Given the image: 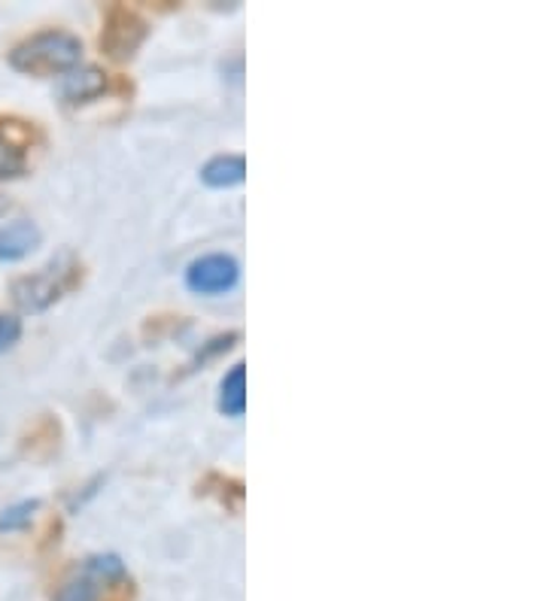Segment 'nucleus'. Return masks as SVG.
<instances>
[{
  "instance_id": "obj_3",
  "label": "nucleus",
  "mask_w": 547,
  "mask_h": 601,
  "mask_svg": "<svg viewBox=\"0 0 547 601\" xmlns=\"http://www.w3.org/2000/svg\"><path fill=\"white\" fill-rule=\"evenodd\" d=\"M74 270V267H70ZM61 265H49L43 274H37V277H22L12 283V298L16 304L22 307L25 313H40L46 311L52 300L61 298V292L68 289L70 279Z\"/></svg>"
},
{
  "instance_id": "obj_2",
  "label": "nucleus",
  "mask_w": 547,
  "mask_h": 601,
  "mask_svg": "<svg viewBox=\"0 0 547 601\" xmlns=\"http://www.w3.org/2000/svg\"><path fill=\"white\" fill-rule=\"evenodd\" d=\"M82 43L68 31H43L28 37L10 52V65L31 77H56L79 65Z\"/></svg>"
},
{
  "instance_id": "obj_8",
  "label": "nucleus",
  "mask_w": 547,
  "mask_h": 601,
  "mask_svg": "<svg viewBox=\"0 0 547 601\" xmlns=\"http://www.w3.org/2000/svg\"><path fill=\"white\" fill-rule=\"evenodd\" d=\"M246 177V161L241 156H219L207 161L202 170V179L213 189H228V186H237L244 183Z\"/></svg>"
},
{
  "instance_id": "obj_5",
  "label": "nucleus",
  "mask_w": 547,
  "mask_h": 601,
  "mask_svg": "<svg viewBox=\"0 0 547 601\" xmlns=\"http://www.w3.org/2000/svg\"><path fill=\"white\" fill-rule=\"evenodd\" d=\"M35 131L25 122H0V179H16L28 170Z\"/></svg>"
},
{
  "instance_id": "obj_12",
  "label": "nucleus",
  "mask_w": 547,
  "mask_h": 601,
  "mask_svg": "<svg viewBox=\"0 0 547 601\" xmlns=\"http://www.w3.org/2000/svg\"><path fill=\"white\" fill-rule=\"evenodd\" d=\"M19 337H22V323L7 316V313H0V353H7Z\"/></svg>"
},
{
  "instance_id": "obj_1",
  "label": "nucleus",
  "mask_w": 547,
  "mask_h": 601,
  "mask_svg": "<svg viewBox=\"0 0 547 601\" xmlns=\"http://www.w3.org/2000/svg\"><path fill=\"white\" fill-rule=\"evenodd\" d=\"M56 601H131V580L116 556H91L61 583Z\"/></svg>"
},
{
  "instance_id": "obj_4",
  "label": "nucleus",
  "mask_w": 547,
  "mask_h": 601,
  "mask_svg": "<svg viewBox=\"0 0 547 601\" xmlns=\"http://www.w3.org/2000/svg\"><path fill=\"white\" fill-rule=\"evenodd\" d=\"M237 274H241V267H237L235 258L204 256L189 267L186 283H189L192 292H202V295H219V292H228L232 286H235Z\"/></svg>"
},
{
  "instance_id": "obj_9",
  "label": "nucleus",
  "mask_w": 547,
  "mask_h": 601,
  "mask_svg": "<svg viewBox=\"0 0 547 601\" xmlns=\"http://www.w3.org/2000/svg\"><path fill=\"white\" fill-rule=\"evenodd\" d=\"M104 89H107V82H104L101 70L86 67V70H77V73H70V77L65 79L61 95H65L68 104H89V100L98 98Z\"/></svg>"
},
{
  "instance_id": "obj_7",
  "label": "nucleus",
  "mask_w": 547,
  "mask_h": 601,
  "mask_svg": "<svg viewBox=\"0 0 547 601\" xmlns=\"http://www.w3.org/2000/svg\"><path fill=\"white\" fill-rule=\"evenodd\" d=\"M40 246V228L28 219L0 228V262H19Z\"/></svg>"
},
{
  "instance_id": "obj_6",
  "label": "nucleus",
  "mask_w": 547,
  "mask_h": 601,
  "mask_svg": "<svg viewBox=\"0 0 547 601\" xmlns=\"http://www.w3.org/2000/svg\"><path fill=\"white\" fill-rule=\"evenodd\" d=\"M146 37V24L144 19H137L135 12L128 10H116L110 12V19H107V28H104L101 46L110 52L113 58H131L137 52V46L144 43Z\"/></svg>"
},
{
  "instance_id": "obj_11",
  "label": "nucleus",
  "mask_w": 547,
  "mask_h": 601,
  "mask_svg": "<svg viewBox=\"0 0 547 601\" xmlns=\"http://www.w3.org/2000/svg\"><path fill=\"white\" fill-rule=\"evenodd\" d=\"M37 508H40V501H22L16 508H7V511L0 513V532H16V529L31 525Z\"/></svg>"
},
{
  "instance_id": "obj_10",
  "label": "nucleus",
  "mask_w": 547,
  "mask_h": 601,
  "mask_svg": "<svg viewBox=\"0 0 547 601\" xmlns=\"http://www.w3.org/2000/svg\"><path fill=\"white\" fill-rule=\"evenodd\" d=\"M219 411L228 413V416H244V411H246V367L244 365L232 367V374L223 380Z\"/></svg>"
}]
</instances>
